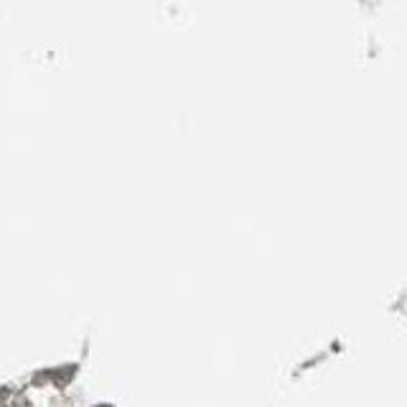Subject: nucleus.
Here are the masks:
<instances>
[{
    "instance_id": "obj_1",
    "label": "nucleus",
    "mask_w": 407,
    "mask_h": 407,
    "mask_svg": "<svg viewBox=\"0 0 407 407\" xmlns=\"http://www.w3.org/2000/svg\"><path fill=\"white\" fill-rule=\"evenodd\" d=\"M104 407H107V405H104Z\"/></svg>"
}]
</instances>
